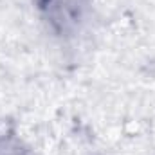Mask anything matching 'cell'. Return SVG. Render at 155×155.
<instances>
[{"instance_id": "cell-1", "label": "cell", "mask_w": 155, "mask_h": 155, "mask_svg": "<svg viewBox=\"0 0 155 155\" xmlns=\"http://www.w3.org/2000/svg\"><path fill=\"white\" fill-rule=\"evenodd\" d=\"M85 0H40L49 24L58 33H71L79 27L85 15Z\"/></svg>"}]
</instances>
